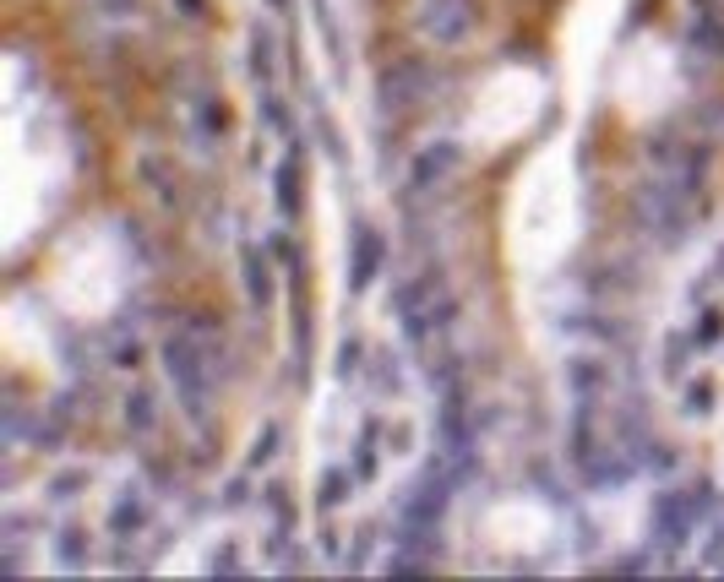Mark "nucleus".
Listing matches in <instances>:
<instances>
[{"instance_id":"f257e3e1","label":"nucleus","mask_w":724,"mask_h":582,"mask_svg":"<svg viewBox=\"0 0 724 582\" xmlns=\"http://www.w3.org/2000/svg\"><path fill=\"white\" fill-rule=\"evenodd\" d=\"M420 27L436 44H463L469 27H474V5L469 0H425L420 5Z\"/></svg>"},{"instance_id":"f03ea898","label":"nucleus","mask_w":724,"mask_h":582,"mask_svg":"<svg viewBox=\"0 0 724 582\" xmlns=\"http://www.w3.org/2000/svg\"><path fill=\"white\" fill-rule=\"evenodd\" d=\"M452 158H458V153H452L447 142H442V153H425L420 169H414V191H431V180H442V175L452 169Z\"/></svg>"},{"instance_id":"7ed1b4c3","label":"nucleus","mask_w":724,"mask_h":582,"mask_svg":"<svg viewBox=\"0 0 724 582\" xmlns=\"http://www.w3.org/2000/svg\"><path fill=\"white\" fill-rule=\"evenodd\" d=\"M147 408H153L147 397H131V403H125V419H136V430H147V425H153V414H147Z\"/></svg>"}]
</instances>
